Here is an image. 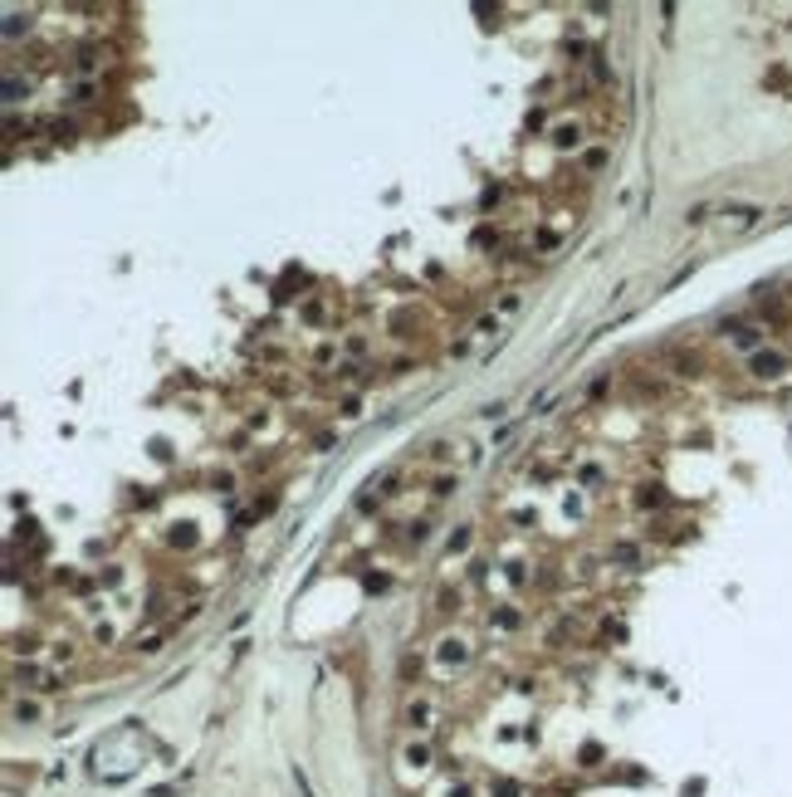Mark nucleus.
Here are the masks:
<instances>
[{"mask_svg":"<svg viewBox=\"0 0 792 797\" xmlns=\"http://www.w3.org/2000/svg\"><path fill=\"white\" fill-rule=\"evenodd\" d=\"M753 367H758V377H778V372H782V357H773V352H763V357H758Z\"/></svg>","mask_w":792,"mask_h":797,"instance_id":"1","label":"nucleus"}]
</instances>
